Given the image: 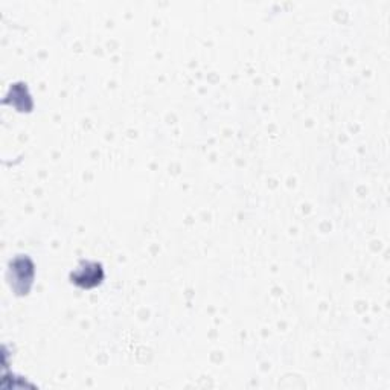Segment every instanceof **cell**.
<instances>
[{"label":"cell","instance_id":"obj_1","mask_svg":"<svg viewBox=\"0 0 390 390\" xmlns=\"http://www.w3.org/2000/svg\"><path fill=\"white\" fill-rule=\"evenodd\" d=\"M104 278V271L101 264H96V262H84L81 267H78L72 273V282L76 285L90 288L100 284Z\"/></svg>","mask_w":390,"mask_h":390}]
</instances>
